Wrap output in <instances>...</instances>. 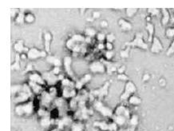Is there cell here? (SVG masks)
<instances>
[{
	"mask_svg": "<svg viewBox=\"0 0 174 131\" xmlns=\"http://www.w3.org/2000/svg\"><path fill=\"white\" fill-rule=\"evenodd\" d=\"M35 21V16L32 13H27L25 15V22L26 23H33Z\"/></svg>",
	"mask_w": 174,
	"mask_h": 131,
	"instance_id": "cell-36",
	"label": "cell"
},
{
	"mask_svg": "<svg viewBox=\"0 0 174 131\" xmlns=\"http://www.w3.org/2000/svg\"><path fill=\"white\" fill-rule=\"evenodd\" d=\"M93 106H94V108L96 109V110L101 113L103 116H105V117H113V112L112 109L105 106L102 102L101 100H95L94 102H93Z\"/></svg>",
	"mask_w": 174,
	"mask_h": 131,
	"instance_id": "cell-2",
	"label": "cell"
},
{
	"mask_svg": "<svg viewBox=\"0 0 174 131\" xmlns=\"http://www.w3.org/2000/svg\"><path fill=\"white\" fill-rule=\"evenodd\" d=\"M114 115H121L125 116L126 118L129 119L130 118V114H129V110L128 109L124 106H119L116 108L115 111H114Z\"/></svg>",
	"mask_w": 174,
	"mask_h": 131,
	"instance_id": "cell-11",
	"label": "cell"
},
{
	"mask_svg": "<svg viewBox=\"0 0 174 131\" xmlns=\"http://www.w3.org/2000/svg\"><path fill=\"white\" fill-rule=\"evenodd\" d=\"M162 14V18H161V23L162 25H167L170 19H171V15L169 14V11L168 10V9H165V8H162L161 9Z\"/></svg>",
	"mask_w": 174,
	"mask_h": 131,
	"instance_id": "cell-21",
	"label": "cell"
},
{
	"mask_svg": "<svg viewBox=\"0 0 174 131\" xmlns=\"http://www.w3.org/2000/svg\"><path fill=\"white\" fill-rule=\"evenodd\" d=\"M90 79H91V75L90 74L86 75L83 78H81V79H79L78 81L76 82V83H75V89L76 90H81L82 86L86 83H87L88 82L90 81Z\"/></svg>",
	"mask_w": 174,
	"mask_h": 131,
	"instance_id": "cell-15",
	"label": "cell"
},
{
	"mask_svg": "<svg viewBox=\"0 0 174 131\" xmlns=\"http://www.w3.org/2000/svg\"><path fill=\"white\" fill-rule=\"evenodd\" d=\"M90 70L94 74H103L106 71V66L101 61H94L90 63Z\"/></svg>",
	"mask_w": 174,
	"mask_h": 131,
	"instance_id": "cell-6",
	"label": "cell"
},
{
	"mask_svg": "<svg viewBox=\"0 0 174 131\" xmlns=\"http://www.w3.org/2000/svg\"><path fill=\"white\" fill-rule=\"evenodd\" d=\"M47 51L45 50H39L35 47L31 48L29 50L28 53L26 54L27 55V59L30 60H34L39 59V58H44L47 56Z\"/></svg>",
	"mask_w": 174,
	"mask_h": 131,
	"instance_id": "cell-5",
	"label": "cell"
},
{
	"mask_svg": "<svg viewBox=\"0 0 174 131\" xmlns=\"http://www.w3.org/2000/svg\"><path fill=\"white\" fill-rule=\"evenodd\" d=\"M31 97V95L30 94H26V92L24 91H21V92H19V94H17V96L15 98V102H26L27 100Z\"/></svg>",
	"mask_w": 174,
	"mask_h": 131,
	"instance_id": "cell-19",
	"label": "cell"
},
{
	"mask_svg": "<svg viewBox=\"0 0 174 131\" xmlns=\"http://www.w3.org/2000/svg\"><path fill=\"white\" fill-rule=\"evenodd\" d=\"M105 48H106V44H104L103 43H99L98 45H97V49H98V50H104Z\"/></svg>",
	"mask_w": 174,
	"mask_h": 131,
	"instance_id": "cell-49",
	"label": "cell"
},
{
	"mask_svg": "<svg viewBox=\"0 0 174 131\" xmlns=\"http://www.w3.org/2000/svg\"><path fill=\"white\" fill-rule=\"evenodd\" d=\"M22 90V86L20 85H14L11 86V94H18L19 92H21Z\"/></svg>",
	"mask_w": 174,
	"mask_h": 131,
	"instance_id": "cell-37",
	"label": "cell"
},
{
	"mask_svg": "<svg viewBox=\"0 0 174 131\" xmlns=\"http://www.w3.org/2000/svg\"><path fill=\"white\" fill-rule=\"evenodd\" d=\"M77 44H78V43H75L74 41L71 38H70V39H69V40L66 42V47L68 48L69 50H72L73 49H74V47L75 46L77 45Z\"/></svg>",
	"mask_w": 174,
	"mask_h": 131,
	"instance_id": "cell-40",
	"label": "cell"
},
{
	"mask_svg": "<svg viewBox=\"0 0 174 131\" xmlns=\"http://www.w3.org/2000/svg\"><path fill=\"white\" fill-rule=\"evenodd\" d=\"M25 11L23 10H19V14H17V16L15 17V22L17 23V24H23L25 22Z\"/></svg>",
	"mask_w": 174,
	"mask_h": 131,
	"instance_id": "cell-23",
	"label": "cell"
},
{
	"mask_svg": "<svg viewBox=\"0 0 174 131\" xmlns=\"http://www.w3.org/2000/svg\"><path fill=\"white\" fill-rule=\"evenodd\" d=\"M125 46L130 47H138V48L142 49V50H148L149 49V45L144 41L143 33H141V32L136 33L134 40L129 42V43H125Z\"/></svg>",
	"mask_w": 174,
	"mask_h": 131,
	"instance_id": "cell-1",
	"label": "cell"
},
{
	"mask_svg": "<svg viewBox=\"0 0 174 131\" xmlns=\"http://www.w3.org/2000/svg\"><path fill=\"white\" fill-rule=\"evenodd\" d=\"M171 19H172V21H173V23H174V16L171 17Z\"/></svg>",
	"mask_w": 174,
	"mask_h": 131,
	"instance_id": "cell-56",
	"label": "cell"
},
{
	"mask_svg": "<svg viewBox=\"0 0 174 131\" xmlns=\"http://www.w3.org/2000/svg\"><path fill=\"white\" fill-rule=\"evenodd\" d=\"M139 123V118L136 114H134L130 117V118L129 120V124L133 129H135V127L138 125Z\"/></svg>",
	"mask_w": 174,
	"mask_h": 131,
	"instance_id": "cell-27",
	"label": "cell"
},
{
	"mask_svg": "<svg viewBox=\"0 0 174 131\" xmlns=\"http://www.w3.org/2000/svg\"><path fill=\"white\" fill-rule=\"evenodd\" d=\"M128 100H129V103L130 105H133V106H138V105H140L141 103V99L139 97L134 95V94L132 95Z\"/></svg>",
	"mask_w": 174,
	"mask_h": 131,
	"instance_id": "cell-28",
	"label": "cell"
},
{
	"mask_svg": "<svg viewBox=\"0 0 174 131\" xmlns=\"http://www.w3.org/2000/svg\"><path fill=\"white\" fill-rule=\"evenodd\" d=\"M71 38L74 41L75 43H85V39H86V37H84L83 35H81V34H74L73 36L71 37Z\"/></svg>",
	"mask_w": 174,
	"mask_h": 131,
	"instance_id": "cell-35",
	"label": "cell"
},
{
	"mask_svg": "<svg viewBox=\"0 0 174 131\" xmlns=\"http://www.w3.org/2000/svg\"><path fill=\"white\" fill-rule=\"evenodd\" d=\"M34 110V104L32 102H26L22 105H19L15 108V112L18 115H24V114H31Z\"/></svg>",
	"mask_w": 174,
	"mask_h": 131,
	"instance_id": "cell-3",
	"label": "cell"
},
{
	"mask_svg": "<svg viewBox=\"0 0 174 131\" xmlns=\"http://www.w3.org/2000/svg\"><path fill=\"white\" fill-rule=\"evenodd\" d=\"M174 54V40L172 42L171 45L169 46L168 47V49L166 51V55H168V56H170L172 54Z\"/></svg>",
	"mask_w": 174,
	"mask_h": 131,
	"instance_id": "cell-45",
	"label": "cell"
},
{
	"mask_svg": "<svg viewBox=\"0 0 174 131\" xmlns=\"http://www.w3.org/2000/svg\"><path fill=\"white\" fill-rule=\"evenodd\" d=\"M100 61L105 64L106 68V72H107L109 75H112L113 73L118 71V67L116 66V65L114 64V63H110V62H109V61H107V60H104V59H101Z\"/></svg>",
	"mask_w": 174,
	"mask_h": 131,
	"instance_id": "cell-14",
	"label": "cell"
},
{
	"mask_svg": "<svg viewBox=\"0 0 174 131\" xmlns=\"http://www.w3.org/2000/svg\"><path fill=\"white\" fill-rule=\"evenodd\" d=\"M125 70V66H121V67L118 69V74H124Z\"/></svg>",
	"mask_w": 174,
	"mask_h": 131,
	"instance_id": "cell-50",
	"label": "cell"
},
{
	"mask_svg": "<svg viewBox=\"0 0 174 131\" xmlns=\"http://www.w3.org/2000/svg\"><path fill=\"white\" fill-rule=\"evenodd\" d=\"M71 63L72 59L70 56H65L63 59V65L65 67V72L68 74L70 76L73 77V72L71 70Z\"/></svg>",
	"mask_w": 174,
	"mask_h": 131,
	"instance_id": "cell-13",
	"label": "cell"
},
{
	"mask_svg": "<svg viewBox=\"0 0 174 131\" xmlns=\"http://www.w3.org/2000/svg\"><path fill=\"white\" fill-rule=\"evenodd\" d=\"M14 49L18 54H22V53H28V51L30 49H28L27 47H24V43L22 40H19L16 42L14 44Z\"/></svg>",
	"mask_w": 174,
	"mask_h": 131,
	"instance_id": "cell-12",
	"label": "cell"
},
{
	"mask_svg": "<svg viewBox=\"0 0 174 131\" xmlns=\"http://www.w3.org/2000/svg\"><path fill=\"white\" fill-rule=\"evenodd\" d=\"M62 95L65 98H70L74 97L76 95V91L73 88H65L62 91Z\"/></svg>",
	"mask_w": 174,
	"mask_h": 131,
	"instance_id": "cell-24",
	"label": "cell"
},
{
	"mask_svg": "<svg viewBox=\"0 0 174 131\" xmlns=\"http://www.w3.org/2000/svg\"><path fill=\"white\" fill-rule=\"evenodd\" d=\"M146 31H148V34H149V37H148V42L149 43H152V39L154 38V32H155V28H154V25L151 23V22H148L146 23Z\"/></svg>",
	"mask_w": 174,
	"mask_h": 131,
	"instance_id": "cell-18",
	"label": "cell"
},
{
	"mask_svg": "<svg viewBox=\"0 0 174 131\" xmlns=\"http://www.w3.org/2000/svg\"><path fill=\"white\" fill-rule=\"evenodd\" d=\"M101 23H102V24H101V25H102V26H108V23H107V22H106V21H102V22H101Z\"/></svg>",
	"mask_w": 174,
	"mask_h": 131,
	"instance_id": "cell-55",
	"label": "cell"
},
{
	"mask_svg": "<svg viewBox=\"0 0 174 131\" xmlns=\"http://www.w3.org/2000/svg\"><path fill=\"white\" fill-rule=\"evenodd\" d=\"M29 80H30V82L37 83V84L40 85V86L45 85V83H46L42 75H40L38 73H31V74H30Z\"/></svg>",
	"mask_w": 174,
	"mask_h": 131,
	"instance_id": "cell-10",
	"label": "cell"
},
{
	"mask_svg": "<svg viewBox=\"0 0 174 131\" xmlns=\"http://www.w3.org/2000/svg\"><path fill=\"white\" fill-rule=\"evenodd\" d=\"M29 85L31 86V90L32 91L35 93V94H38L41 91H42V86L40 85L37 84V83H34V82H29Z\"/></svg>",
	"mask_w": 174,
	"mask_h": 131,
	"instance_id": "cell-31",
	"label": "cell"
},
{
	"mask_svg": "<svg viewBox=\"0 0 174 131\" xmlns=\"http://www.w3.org/2000/svg\"><path fill=\"white\" fill-rule=\"evenodd\" d=\"M117 78H118V80H120V81H129V77H128L126 75H125V74H118Z\"/></svg>",
	"mask_w": 174,
	"mask_h": 131,
	"instance_id": "cell-46",
	"label": "cell"
},
{
	"mask_svg": "<svg viewBox=\"0 0 174 131\" xmlns=\"http://www.w3.org/2000/svg\"><path fill=\"white\" fill-rule=\"evenodd\" d=\"M44 38V47H45V51L49 52L50 49V44L52 40V35L50 32H45L43 34Z\"/></svg>",
	"mask_w": 174,
	"mask_h": 131,
	"instance_id": "cell-16",
	"label": "cell"
},
{
	"mask_svg": "<svg viewBox=\"0 0 174 131\" xmlns=\"http://www.w3.org/2000/svg\"><path fill=\"white\" fill-rule=\"evenodd\" d=\"M85 34L86 35V37H94L95 35H97L96 33V30H94L92 27H87L85 31Z\"/></svg>",
	"mask_w": 174,
	"mask_h": 131,
	"instance_id": "cell-34",
	"label": "cell"
},
{
	"mask_svg": "<svg viewBox=\"0 0 174 131\" xmlns=\"http://www.w3.org/2000/svg\"><path fill=\"white\" fill-rule=\"evenodd\" d=\"M50 124H51V120H50V118L49 116H46V117L42 118L41 125H42L43 127H48V126H50Z\"/></svg>",
	"mask_w": 174,
	"mask_h": 131,
	"instance_id": "cell-32",
	"label": "cell"
},
{
	"mask_svg": "<svg viewBox=\"0 0 174 131\" xmlns=\"http://www.w3.org/2000/svg\"><path fill=\"white\" fill-rule=\"evenodd\" d=\"M165 35L168 38H173L174 37V26L167 29L166 31H165Z\"/></svg>",
	"mask_w": 174,
	"mask_h": 131,
	"instance_id": "cell-42",
	"label": "cell"
},
{
	"mask_svg": "<svg viewBox=\"0 0 174 131\" xmlns=\"http://www.w3.org/2000/svg\"><path fill=\"white\" fill-rule=\"evenodd\" d=\"M32 70H33V66L31 63H29L27 66H26V71L28 72V71H32Z\"/></svg>",
	"mask_w": 174,
	"mask_h": 131,
	"instance_id": "cell-53",
	"label": "cell"
},
{
	"mask_svg": "<svg viewBox=\"0 0 174 131\" xmlns=\"http://www.w3.org/2000/svg\"><path fill=\"white\" fill-rule=\"evenodd\" d=\"M125 12H126V15L128 17L132 18L137 12V8H127V9H125Z\"/></svg>",
	"mask_w": 174,
	"mask_h": 131,
	"instance_id": "cell-39",
	"label": "cell"
},
{
	"mask_svg": "<svg viewBox=\"0 0 174 131\" xmlns=\"http://www.w3.org/2000/svg\"><path fill=\"white\" fill-rule=\"evenodd\" d=\"M96 38L98 42L102 43L103 41H105L106 39V35L103 33H97L96 35Z\"/></svg>",
	"mask_w": 174,
	"mask_h": 131,
	"instance_id": "cell-44",
	"label": "cell"
},
{
	"mask_svg": "<svg viewBox=\"0 0 174 131\" xmlns=\"http://www.w3.org/2000/svg\"><path fill=\"white\" fill-rule=\"evenodd\" d=\"M21 61H22L21 55H19V54H17L15 56V63L11 65V70H19L21 69V66H20V62Z\"/></svg>",
	"mask_w": 174,
	"mask_h": 131,
	"instance_id": "cell-25",
	"label": "cell"
},
{
	"mask_svg": "<svg viewBox=\"0 0 174 131\" xmlns=\"http://www.w3.org/2000/svg\"><path fill=\"white\" fill-rule=\"evenodd\" d=\"M163 49H164V47H163L161 40L157 37L154 36L153 39H152V45L150 47V51L153 54H158L161 52Z\"/></svg>",
	"mask_w": 174,
	"mask_h": 131,
	"instance_id": "cell-7",
	"label": "cell"
},
{
	"mask_svg": "<svg viewBox=\"0 0 174 131\" xmlns=\"http://www.w3.org/2000/svg\"><path fill=\"white\" fill-rule=\"evenodd\" d=\"M101 16V13L99 11H94L93 13V19H99Z\"/></svg>",
	"mask_w": 174,
	"mask_h": 131,
	"instance_id": "cell-51",
	"label": "cell"
},
{
	"mask_svg": "<svg viewBox=\"0 0 174 131\" xmlns=\"http://www.w3.org/2000/svg\"><path fill=\"white\" fill-rule=\"evenodd\" d=\"M44 80L47 82L49 85H54L56 84L58 81V75H54L51 71L46 72L42 75Z\"/></svg>",
	"mask_w": 174,
	"mask_h": 131,
	"instance_id": "cell-9",
	"label": "cell"
},
{
	"mask_svg": "<svg viewBox=\"0 0 174 131\" xmlns=\"http://www.w3.org/2000/svg\"><path fill=\"white\" fill-rule=\"evenodd\" d=\"M53 99V97L50 95V93H47V92H44L42 94V102L45 105H48L51 102V101Z\"/></svg>",
	"mask_w": 174,
	"mask_h": 131,
	"instance_id": "cell-26",
	"label": "cell"
},
{
	"mask_svg": "<svg viewBox=\"0 0 174 131\" xmlns=\"http://www.w3.org/2000/svg\"><path fill=\"white\" fill-rule=\"evenodd\" d=\"M84 124L81 122H74L71 125V131H83Z\"/></svg>",
	"mask_w": 174,
	"mask_h": 131,
	"instance_id": "cell-30",
	"label": "cell"
},
{
	"mask_svg": "<svg viewBox=\"0 0 174 131\" xmlns=\"http://www.w3.org/2000/svg\"><path fill=\"white\" fill-rule=\"evenodd\" d=\"M109 82H106L105 85L103 86L102 87H101L98 90H96V91H93L92 92V94H93L94 97H97L99 100H102L103 97L106 96L108 94V88H109Z\"/></svg>",
	"mask_w": 174,
	"mask_h": 131,
	"instance_id": "cell-8",
	"label": "cell"
},
{
	"mask_svg": "<svg viewBox=\"0 0 174 131\" xmlns=\"http://www.w3.org/2000/svg\"><path fill=\"white\" fill-rule=\"evenodd\" d=\"M47 62L53 65L54 67H61L62 66V61L59 59L58 58L54 55H49L47 57Z\"/></svg>",
	"mask_w": 174,
	"mask_h": 131,
	"instance_id": "cell-17",
	"label": "cell"
},
{
	"mask_svg": "<svg viewBox=\"0 0 174 131\" xmlns=\"http://www.w3.org/2000/svg\"><path fill=\"white\" fill-rule=\"evenodd\" d=\"M137 91V88L136 86L134 85L133 82L128 81L125 86V91L123 94L121 95V100L125 101V100H128L129 98L134 95V94Z\"/></svg>",
	"mask_w": 174,
	"mask_h": 131,
	"instance_id": "cell-4",
	"label": "cell"
},
{
	"mask_svg": "<svg viewBox=\"0 0 174 131\" xmlns=\"http://www.w3.org/2000/svg\"><path fill=\"white\" fill-rule=\"evenodd\" d=\"M147 11L150 15L152 16H158L160 13H161V10L157 9V8H149L147 10Z\"/></svg>",
	"mask_w": 174,
	"mask_h": 131,
	"instance_id": "cell-38",
	"label": "cell"
},
{
	"mask_svg": "<svg viewBox=\"0 0 174 131\" xmlns=\"http://www.w3.org/2000/svg\"><path fill=\"white\" fill-rule=\"evenodd\" d=\"M130 47H126L125 49L121 50V51H120V56H121L122 59H127V58H129V53H130Z\"/></svg>",
	"mask_w": 174,
	"mask_h": 131,
	"instance_id": "cell-33",
	"label": "cell"
},
{
	"mask_svg": "<svg viewBox=\"0 0 174 131\" xmlns=\"http://www.w3.org/2000/svg\"><path fill=\"white\" fill-rule=\"evenodd\" d=\"M118 25L120 26L121 31H129L132 30V24L124 19H119Z\"/></svg>",
	"mask_w": 174,
	"mask_h": 131,
	"instance_id": "cell-20",
	"label": "cell"
},
{
	"mask_svg": "<svg viewBox=\"0 0 174 131\" xmlns=\"http://www.w3.org/2000/svg\"><path fill=\"white\" fill-rule=\"evenodd\" d=\"M106 49L107 50H113V45L111 43H106Z\"/></svg>",
	"mask_w": 174,
	"mask_h": 131,
	"instance_id": "cell-48",
	"label": "cell"
},
{
	"mask_svg": "<svg viewBox=\"0 0 174 131\" xmlns=\"http://www.w3.org/2000/svg\"><path fill=\"white\" fill-rule=\"evenodd\" d=\"M90 42H91V38L86 37V39H85V43H90Z\"/></svg>",
	"mask_w": 174,
	"mask_h": 131,
	"instance_id": "cell-54",
	"label": "cell"
},
{
	"mask_svg": "<svg viewBox=\"0 0 174 131\" xmlns=\"http://www.w3.org/2000/svg\"><path fill=\"white\" fill-rule=\"evenodd\" d=\"M93 125H94V126L99 127L102 130H109V124L106 123V122H95L93 123Z\"/></svg>",
	"mask_w": 174,
	"mask_h": 131,
	"instance_id": "cell-29",
	"label": "cell"
},
{
	"mask_svg": "<svg viewBox=\"0 0 174 131\" xmlns=\"http://www.w3.org/2000/svg\"><path fill=\"white\" fill-rule=\"evenodd\" d=\"M127 120L128 118H126L125 116L113 115V122H115L118 126L125 125V123L127 122Z\"/></svg>",
	"mask_w": 174,
	"mask_h": 131,
	"instance_id": "cell-22",
	"label": "cell"
},
{
	"mask_svg": "<svg viewBox=\"0 0 174 131\" xmlns=\"http://www.w3.org/2000/svg\"><path fill=\"white\" fill-rule=\"evenodd\" d=\"M114 56V52L113 50H106L105 53V58L107 61H111Z\"/></svg>",
	"mask_w": 174,
	"mask_h": 131,
	"instance_id": "cell-41",
	"label": "cell"
},
{
	"mask_svg": "<svg viewBox=\"0 0 174 131\" xmlns=\"http://www.w3.org/2000/svg\"><path fill=\"white\" fill-rule=\"evenodd\" d=\"M115 39V35L113 34V33H109V34L106 35V43H113V42H114Z\"/></svg>",
	"mask_w": 174,
	"mask_h": 131,
	"instance_id": "cell-43",
	"label": "cell"
},
{
	"mask_svg": "<svg viewBox=\"0 0 174 131\" xmlns=\"http://www.w3.org/2000/svg\"><path fill=\"white\" fill-rule=\"evenodd\" d=\"M149 79H150V75L149 74H145L143 75V78H142V81L143 82H147L149 81Z\"/></svg>",
	"mask_w": 174,
	"mask_h": 131,
	"instance_id": "cell-52",
	"label": "cell"
},
{
	"mask_svg": "<svg viewBox=\"0 0 174 131\" xmlns=\"http://www.w3.org/2000/svg\"><path fill=\"white\" fill-rule=\"evenodd\" d=\"M51 72L53 73L54 75H60V72H61V68H60V67H54V68L51 70Z\"/></svg>",
	"mask_w": 174,
	"mask_h": 131,
	"instance_id": "cell-47",
	"label": "cell"
}]
</instances>
